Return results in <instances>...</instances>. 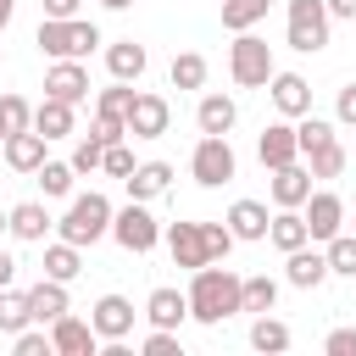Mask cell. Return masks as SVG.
Masks as SVG:
<instances>
[{"label":"cell","mask_w":356,"mask_h":356,"mask_svg":"<svg viewBox=\"0 0 356 356\" xmlns=\"http://www.w3.org/2000/svg\"><path fill=\"white\" fill-rule=\"evenodd\" d=\"M239 289H245V278H239V273H228L222 261H206V267H195V273H189V317H195L200 328H217V323H228L234 312H245Z\"/></svg>","instance_id":"6da1fadb"},{"label":"cell","mask_w":356,"mask_h":356,"mask_svg":"<svg viewBox=\"0 0 356 356\" xmlns=\"http://www.w3.org/2000/svg\"><path fill=\"white\" fill-rule=\"evenodd\" d=\"M33 44H39V56H50V61H83V56L100 50L106 39H100V28H95L89 17H44L39 33H33Z\"/></svg>","instance_id":"7a4b0ae2"},{"label":"cell","mask_w":356,"mask_h":356,"mask_svg":"<svg viewBox=\"0 0 356 356\" xmlns=\"http://www.w3.org/2000/svg\"><path fill=\"white\" fill-rule=\"evenodd\" d=\"M111 217H117V206H111L100 189H89V195H72V200H67V211L56 217V234L89 250V245L111 239Z\"/></svg>","instance_id":"3957f363"},{"label":"cell","mask_w":356,"mask_h":356,"mask_svg":"<svg viewBox=\"0 0 356 356\" xmlns=\"http://www.w3.org/2000/svg\"><path fill=\"white\" fill-rule=\"evenodd\" d=\"M273 72H278L273 44H267L256 28L234 33V44H228V78H234V89H267V83H273Z\"/></svg>","instance_id":"277c9868"},{"label":"cell","mask_w":356,"mask_h":356,"mask_svg":"<svg viewBox=\"0 0 356 356\" xmlns=\"http://www.w3.org/2000/svg\"><path fill=\"white\" fill-rule=\"evenodd\" d=\"M328 33H334L328 0H289V11H284V39H289V50L317 56V50H328Z\"/></svg>","instance_id":"5b68a950"},{"label":"cell","mask_w":356,"mask_h":356,"mask_svg":"<svg viewBox=\"0 0 356 356\" xmlns=\"http://www.w3.org/2000/svg\"><path fill=\"white\" fill-rule=\"evenodd\" d=\"M234 172H239V156H234L228 134H200L189 150V178L200 189H222V184H234Z\"/></svg>","instance_id":"8992f818"},{"label":"cell","mask_w":356,"mask_h":356,"mask_svg":"<svg viewBox=\"0 0 356 356\" xmlns=\"http://www.w3.org/2000/svg\"><path fill=\"white\" fill-rule=\"evenodd\" d=\"M111 239L128 250V256H150L161 245V222L150 211V200H128L117 217H111Z\"/></svg>","instance_id":"52a82bcc"},{"label":"cell","mask_w":356,"mask_h":356,"mask_svg":"<svg viewBox=\"0 0 356 356\" xmlns=\"http://www.w3.org/2000/svg\"><path fill=\"white\" fill-rule=\"evenodd\" d=\"M172 128V106L167 95L156 89H134V106H128V139H161Z\"/></svg>","instance_id":"ba28073f"},{"label":"cell","mask_w":356,"mask_h":356,"mask_svg":"<svg viewBox=\"0 0 356 356\" xmlns=\"http://www.w3.org/2000/svg\"><path fill=\"white\" fill-rule=\"evenodd\" d=\"M300 211H306V228H312L317 245H328V239L345 234V222H350V211H345V200H339L334 189H312V200H306Z\"/></svg>","instance_id":"9c48e42d"},{"label":"cell","mask_w":356,"mask_h":356,"mask_svg":"<svg viewBox=\"0 0 356 356\" xmlns=\"http://www.w3.org/2000/svg\"><path fill=\"white\" fill-rule=\"evenodd\" d=\"M328 278H334V273H328V256H323L317 239L284 256V284H289V289H323Z\"/></svg>","instance_id":"30bf717a"},{"label":"cell","mask_w":356,"mask_h":356,"mask_svg":"<svg viewBox=\"0 0 356 356\" xmlns=\"http://www.w3.org/2000/svg\"><path fill=\"white\" fill-rule=\"evenodd\" d=\"M50 345H56V356H100L95 323H89V317H72V312H61V317L50 323Z\"/></svg>","instance_id":"8fae6325"},{"label":"cell","mask_w":356,"mask_h":356,"mask_svg":"<svg viewBox=\"0 0 356 356\" xmlns=\"http://www.w3.org/2000/svg\"><path fill=\"white\" fill-rule=\"evenodd\" d=\"M161 239H167V250H172V267H184V273H195V267H206V261H211L200 222H167V228H161Z\"/></svg>","instance_id":"7c38bea8"},{"label":"cell","mask_w":356,"mask_h":356,"mask_svg":"<svg viewBox=\"0 0 356 356\" xmlns=\"http://www.w3.org/2000/svg\"><path fill=\"white\" fill-rule=\"evenodd\" d=\"M256 156H261V167H267V172H273V167H289V161H300L295 122H289V117L267 122V128H261V139H256Z\"/></svg>","instance_id":"4fadbf2b"},{"label":"cell","mask_w":356,"mask_h":356,"mask_svg":"<svg viewBox=\"0 0 356 356\" xmlns=\"http://www.w3.org/2000/svg\"><path fill=\"white\" fill-rule=\"evenodd\" d=\"M134 317H139V312H134L128 295H100V300L89 306V323H95L100 339H128V334H134Z\"/></svg>","instance_id":"5bb4252c"},{"label":"cell","mask_w":356,"mask_h":356,"mask_svg":"<svg viewBox=\"0 0 356 356\" xmlns=\"http://www.w3.org/2000/svg\"><path fill=\"white\" fill-rule=\"evenodd\" d=\"M145 323L150 328H184L189 323V289H172V284L150 289L145 295Z\"/></svg>","instance_id":"9a60e30c"},{"label":"cell","mask_w":356,"mask_h":356,"mask_svg":"<svg viewBox=\"0 0 356 356\" xmlns=\"http://www.w3.org/2000/svg\"><path fill=\"white\" fill-rule=\"evenodd\" d=\"M44 95L83 106V100H89V67H83V61H50V67H44Z\"/></svg>","instance_id":"2e32d148"},{"label":"cell","mask_w":356,"mask_h":356,"mask_svg":"<svg viewBox=\"0 0 356 356\" xmlns=\"http://www.w3.org/2000/svg\"><path fill=\"white\" fill-rule=\"evenodd\" d=\"M267 95H273V111H278V117H289V122L312 111V83H306L300 72H273Z\"/></svg>","instance_id":"e0dca14e"},{"label":"cell","mask_w":356,"mask_h":356,"mask_svg":"<svg viewBox=\"0 0 356 356\" xmlns=\"http://www.w3.org/2000/svg\"><path fill=\"white\" fill-rule=\"evenodd\" d=\"M312 167H300V161H289V167H273V184H267V195H273V206H306L312 200Z\"/></svg>","instance_id":"ac0fdd59"},{"label":"cell","mask_w":356,"mask_h":356,"mask_svg":"<svg viewBox=\"0 0 356 356\" xmlns=\"http://www.w3.org/2000/svg\"><path fill=\"white\" fill-rule=\"evenodd\" d=\"M228 228H234V239H245V245H256V239H267V228H273V211H267V200H234L228 206V217H222Z\"/></svg>","instance_id":"d6986e66"},{"label":"cell","mask_w":356,"mask_h":356,"mask_svg":"<svg viewBox=\"0 0 356 356\" xmlns=\"http://www.w3.org/2000/svg\"><path fill=\"white\" fill-rule=\"evenodd\" d=\"M234 122H239V100L234 95H200V106H195V128L200 134H234Z\"/></svg>","instance_id":"ffe728a7"},{"label":"cell","mask_w":356,"mask_h":356,"mask_svg":"<svg viewBox=\"0 0 356 356\" xmlns=\"http://www.w3.org/2000/svg\"><path fill=\"white\" fill-rule=\"evenodd\" d=\"M33 128H39L44 139H67V134H78V106H72V100L44 95V100L33 106Z\"/></svg>","instance_id":"44dd1931"},{"label":"cell","mask_w":356,"mask_h":356,"mask_svg":"<svg viewBox=\"0 0 356 356\" xmlns=\"http://www.w3.org/2000/svg\"><path fill=\"white\" fill-rule=\"evenodd\" d=\"M44 145H50V139H44L39 128L11 134V139H6V167H11V172H39V167L50 161V156H44Z\"/></svg>","instance_id":"7402d4cb"},{"label":"cell","mask_w":356,"mask_h":356,"mask_svg":"<svg viewBox=\"0 0 356 356\" xmlns=\"http://www.w3.org/2000/svg\"><path fill=\"white\" fill-rule=\"evenodd\" d=\"M122 184H128V200H161L172 189V161H139Z\"/></svg>","instance_id":"603a6c76"},{"label":"cell","mask_w":356,"mask_h":356,"mask_svg":"<svg viewBox=\"0 0 356 356\" xmlns=\"http://www.w3.org/2000/svg\"><path fill=\"white\" fill-rule=\"evenodd\" d=\"M50 228H56V217L44 211V200H17V206H11V239H22V245H44Z\"/></svg>","instance_id":"cb8c5ba5"},{"label":"cell","mask_w":356,"mask_h":356,"mask_svg":"<svg viewBox=\"0 0 356 356\" xmlns=\"http://www.w3.org/2000/svg\"><path fill=\"white\" fill-rule=\"evenodd\" d=\"M267 239L289 256V250H300V245H312V228H306V211L300 206H273V228H267Z\"/></svg>","instance_id":"d4e9b609"},{"label":"cell","mask_w":356,"mask_h":356,"mask_svg":"<svg viewBox=\"0 0 356 356\" xmlns=\"http://www.w3.org/2000/svg\"><path fill=\"white\" fill-rule=\"evenodd\" d=\"M145 67H150L145 44H134V39H111V44H106V72H111V78L139 83V78H145Z\"/></svg>","instance_id":"484cf974"},{"label":"cell","mask_w":356,"mask_h":356,"mask_svg":"<svg viewBox=\"0 0 356 356\" xmlns=\"http://www.w3.org/2000/svg\"><path fill=\"white\" fill-rule=\"evenodd\" d=\"M28 312H33V323H56L61 312H72V300H67V284L61 278H39L33 289H28Z\"/></svg>","instance_id":"4316f807"},{"label":"cell","mask_w":356,"mask_h":356,"mask_svg":"<svg viewBox=\"0 0 356 356\" xmlns=\"http://www.w3.org/2000/svg\"><path fill=\"white\" fill-rule=\"evenodd\" d=\"M289 345H295L289 323L273 317V312H256V323H250V350H261V356H284Z\"/></svg>","instance_id":"83f0119b"},{"label":"cell","mask_w":356,"mask_h":356,"mask_svg":"<svg viewBox=\"0 0 356 356\" xmlns=\"http://www.w3.org/2000/svg\"><path fill=\"white\" fill-rule=\"evenodd\" d=\"M78 273H83V245H72V239H50V245H44V278L72 284Z\"/></svg>","instance_id":"f1b7e54d"},{"label":"cell","mask_w":356,"mask_h":356,"mask_svg":"<svg viewBox=\"0 0 356 356\" xmlns=\"http://www.w3.org/2000/svg\"><path fill=\"white\" fill-rule=\"evenodd\" d=\"M206 56L200 50H178L172 61H167V78H172V89H206Z\"/></svg>","instance_id":"f546056e"},{"label":"cell","mask_w":356,"mask_h":356,"mask_svg":"<svg viewBox=\"0 0 356 356\" xmlns=\"http://www.w3.org/2000/svg\"><path fill=\"white\" fill-rule=\"evenodd\" d=\"M39 189H44V200H72V184H78V167L72 161H44L39 172Z\"/></svg>","instance_id":"4dcf8cb0"},{"label":"cell","mask_w":356,"mask_h":356,"mask_svg":"<svg viewBox=\"0 0 356 356\" xmlns=\"http://www.w3.org/2000/svg\"><path fill=\"white\" fill-rule=\"evenodd\" d=\"M33 323V312H28V289H0V334L11 339V334H22Z\"/></svg>","instance_id":"1f68e13d"},{"label":"cell","mask_w":356,"mask_h":356,"mask_svg":"<svg viewBox=\"0 0 356 356\" xmlns=\"http://www.w3.org/2000/svg\"><path fill=\"white\" fill-rule=\"evenodd\" d=\"M267 6L273 0H222V28L228 33H245V28L267 22Z\"/></svg>","instance_id":"d6a6232c"},{"label":"cell","mask_w":356,"mask_h":356,"mask_svg":"<svg viewBox=\"0 0 356 356\" xmlns=\"http://www.w3.org/2000/svg\"><path fill=\"white\" fill-rule=\"evenodd\" d=\"M345 161H350V156H345V145H339V139H328V145L306 150V167H312V178H323V184H328V178H339V172H345Z\"/></svg>","instance_id":"836d02e7"},{"label":"cell","mask_w":356,"mask_h":356,"mask_svg":"<svg viewBox=\"0 0 356 356\" xmlns=\"http://www.w3.org/2000/svg\"><path fill=\"white\" fill-rule=\"evenodd\" d=\"M239 300H245V312H278V278L250 273V278H245V289H239Z\"/></svg>","instance_id":"e575fe53"},{"label":"cell","mask_w":356,"mask_h":356,"mask_svg":"<svg viewBox=\"0 0 356 356\" xmlns=\"http://www.w3.org/2000/svg\"><path fill=\"white\" fill-rule=\"evenodd\" d=\"M323 256H328V273H334V278H356V234H350V228L334 234V239L323 245Z\"/></svg>","instance_id":"d590c367"},{"label":"cell","mask_w":356,"mask_h":356,"mask_svg":"<svg viewBox=\"0 0 356 356\" xmlns=\"http://www.w3.org/2000/svg\"><path fill=\"white\" fill-rule=\"evenodd\" d=\"M128 106H134V83H122V78H111V83L95 95V117H122V122H128Z\"/></svg>","instance_id":"8d00e7d4"},{"label":"cell","mask_w":356,"mask_h":356,"mask_svg":"<svg viewBox=\"0 0 356 356\" xmlns=\"http://www.w3.org/2000/svg\"><path fill=\"white\" fill-rule=\"evenodd\" d=\"M72 167H78V178H89V172H100V161H106V145L95 139V134H83L78 145H72V156H67Z\"/></svg>","instance_id":"74e56055"},{"label":"cell","mask_w":356,"mask_h":356,"mask_svg":"<svg viewBox=\"0 0 356 356\" xmlns=\"http://www.w3.org/2000/svg\"><path fill=\"white\" fill-rule=\"evenodd\" d=\"M11 350H17V356H56V345H50V328H44V323H39V328L11 334Z\"/></svg>","instance_id":"f35d334b"},{"label":"cell","mask_w":356,"mask_h":356,"mask_svg":"<svg viewBox=\"0 0 356 356\" xmlns=\"http://www.w3.org/2000/svg\"><path fill=\"white\" fill-rule=\"evenodd\" d=\"M139 161H134V150H128V139H117V145H106V161H100V172L106 178H128Z\"/></svg>","instance_id":"ab89813d"},{"label":"cell","mask_w":356,"mask_h":356,"mask_svg":"<svg viewBox=\"0 0 356 356\" xmlns=\"http://www.w3.org/2000/svg\"><path fill=\"white\" fill-rule=\"evenodd\" d=\"M200 234H206V250H211V261H228V250L239 245L228 222H200Z\"/></svg>","instance_id":"60d3db41"},{"label":"cell","mask_w":356,"mask_h":356,"mask_svg":"<svg viewBox=\"0 0 356 356\" xmlns=\"http://www.w3.org/2000/svg\"><path fill=\"white\" fill-rule=\"evenodd\" d=\"M139 350H145V356H184V345H178V328H150V334L139 339Z\"/></svg>","instance_id":"b9f144b4"},{"label":"cell","mask_w":356,"mask_h":356,"mask_svg":"<svg viewBox=\"0 0 356 356\" xmlns=\"http://www.w3.org/2000/svg\"><path fill=\"white\" fill-rule=\"evenodd\" d=\"M334 122H339V128H356V78L334 95Z\"/></svg>","instance_id":"7bdbcfd3"},{"label":"cell","mask_w":356,"mask_h":356,"mask_svg":"<svg viewBox=\"0 0 356 356\" xmlns=\"http://www.w3.org/2000/svg\"><path fill=\"white\" fill-rule=\"evenodd\" d=\"M100 145H117V139H128V122L122 117H95V128H89Z\"/></svg>","instance_id":"ee69618b"},{"label":"cell","mask_w":356,"mask_h":356,"mask_svg":"<svg viewBox=\"0 0 356 356\" xmlns=\"http://www.w3.org/2000/svg\"><path fill=\"white\" fill-rule=\"evenodd\" d=\"M323 350H328V356H356V328H334V334L323 339Z\"/></svg>","instance_id":"f6af8a7d"},{"label":"cell","mask_w":356,"mask_h":356,"mask_svg":"<svg viewBox=\"0 0 356 356\" xmlns=\"http://www.w3.org/2000/svg\"><path fill=\"white\" fill-rule=\"evenodd\" d=\"M83 0H44V17H78Z\"/></svg>","instance_id":"bcb514c9"},{"label":"cell","mask_w":356,"mask_h":356,"mask_svg":"<svg viewBox=\"0 0 356 356\" xmlns=\"http://www.w3.org/2000/svg\"><path fill=\"white\" fill-rule=\"evenodd\" d=\"M11 284H17V256L0 245V289H11Z\"/></svg>","instance_id":"7dc6e473"},{"label":"cell","mask_w":356,"mask_h":356,"mask_svg":"<svg viewBox=\"0 0 356 356\" xmlns=\"http://www.w3.org/2000/svg\"><path fill=\"white\" fill-rule=\"evenodd\" d=\"M328 17L334 22H356V0H328Z\"/></svg>","instance_id":"c3c4849f"},{"label":"cell","mask_w":356,"mask_h":356,"mask_svg":"<svg viewBox=\"0 0 356 356\" xmlns=\"http://www.w3.org/2000/svg\"><path fill=\"white\" fill-rule=\"evenodd\" d=\"M11 139V117H6V106H0V145Z\"/></svg>","instance_id":"681fc988"},{"label":"cell","mask_w":356,"mask_h":356,"mask_svg":"<svg viewBox=\"0 0 356 356\" xmlns=\"http://www.w3.org/2000/svg\"><path fill=\"white\" fill-rule=\"evenodd\" d=\"M95 6H106V11H128L134 0H95Z\"/></svg>","instance_id":"f907efd6"},{"label":"cell","mask_w":356,"mask_h":356,"mask_svg":"<svg viewBox=\"0 0 356 356\" xmlns=\"http://www.w3.org/2000/svg\"><path fill=\"white\" fill-rule=\"evenodd\" d=\"M11 11H17V0H0V28L11 22Z\"/></svg>","instance_id":"816d5d0a"},{"label":"cell","mask_w":356,"mask_h":356,"mask_svg":"<svg viewBox=\"0 0 356 356\" xmlns=\"http://www.w3.org/2000/svg\"><path fill=\"white\" fill-rule=\"evenodd\" d=\"M6 234H11V211H0V239H6Z\"/></svg>","instance_id":"f5cc1de1"},{"label":"cell","mask_w":356,"mask_h":356,"mask_svg":"<svg viewBox=\"0 0 356 356\" xmlns=\"http://www.w3.org/2000/svg\"><path fill=\"white\" fill-rule=\"evenodd\" d=\"M0 167H6V145H0Z\"/></svg>","instance_id":"db71d44e"},{"label":"cell","mask_w":356,"mask_h":356,"mask_svg":"<svg viewBox=\"0 0 356 356\" xmlns=\"http://www.w3.org/2000/svg\"><path fill=\"white\" fill-rule=\"evenodd\" d=\"M350 234H356V217H350Z\"/></svg>","instance_id":"11a10c76"},{"label":"cell","mask_w":356,"mask_h":356,"mask_svg":"<svg viewBox=\"0 0 356 356\" xmlns=\"http://www.w3.org/2000/svg\"><path fill=\"white\" fill-rule=\"evenodd\" d=\"M0 61H6V50H0Z\"/></svg>","instance_id":"9f6ffc18"}]
</instances>
